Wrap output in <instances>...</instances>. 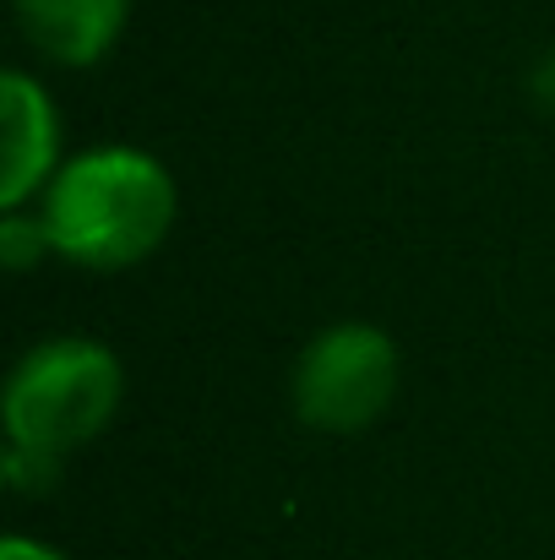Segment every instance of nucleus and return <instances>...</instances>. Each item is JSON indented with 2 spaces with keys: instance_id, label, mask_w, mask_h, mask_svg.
<instances>
[{
  "instance_id": "nucleus-6",
  "label": "nucleus",
  "mask_w": 555,
  "mask_h": 560,
  "mask_svg": "<svg viewBox=\"0 0 555 560\" xmlns=\"http://www.w3.org/2000/svg\"><path fill=\"white\" fill-rule=\"evenodd\" d=\"M49 250H55V234H49L44 212H22V207H16V212L0 218V261H5V267L27 272V267H38Z\"/></svg>"
},
{
  "instance_id": "nucleus-4",
  "label": "nucleus",
  "mask_w": 555,
  "mask_h": 560,
  "mask_svg": "<svg viewBox=\"0 0 555 560\" xmlns=\"http://www.w3.org/2000/svg\"><path fill=\"white\" fill-rule=\"evenodd\" d=\"M60 175V120L55 98L27 77H0V207L16 212Z\"/></svg>"
},
{
  "instance_id": "nucleus-8",
  "label": "nucleus",
  "mask_w": 555,
  "mask_h": 560,
  "mask_svg": "<svg viewBox=\"0 0 555 560\" xmlns=\"http://www.w3.org/2000/svg\"><path fill=\"white\" fill-rule=\"evenodd\" d=\"M534 98H540V104L555 115V49L540 60V66H534Z\"/></svg>"
},
{
  "instance_id": "nucleus-1",
  "label": "nucleus",
  "mask_w": 555,
  "mask_h": 560,
  "mask_svg": "<svg viewBox=\"0 0 555 560\" xmlns=\"http://www.w3.org/2000/svg\"><path fill=\"white\" fill-rule=\"evenodd\" d=\"M38 212L55 234V256L71 267L120 272L170 240L181 190L175 175L142 148H93L60 164Z\"/></svg>"
},
{
  "instance_id": "nucleus-3",
  "label": "nucleus",
  "mask_w": 555,
  "mask_h": 560,
  "mask_svg": "<svg viewBox=\"0 0 555 560\" xmlns=\"http://www.w3.org/2000/svg\"><path fill=\"white\" fill-rule=\"evenodd\" d=\"M397 397V349L370 322H338L294 365V413L327 435L370 430Z\"/></svg>"
},
{
  "instance_id": "nucleus-5",
  "label": "nucleus",
  "mask_w": 555,
  "mask_h": 560,
  "mask_svg": "<svg viewBox=\"0 0 555 560\" xmlns=\"http://www.w3.org/2000/svg\"><path fill=\"white\" fill-rule=\"evenodd\" d=\"M131 0H16V22L55 66H93L126 33Z\"/></svg>"
},
{
  "instance_id": "nucleus-2",
  "label": "nucleus",
  "mask_w": 555,
  "mask_h": 560,
  "mask_svg": "<svg viewBox=\"0 0 555 560\" xmlns=\"http://www.w3.org/2000/svg\"><path fill=\"white\" fill-rule=\"evenodd\" d=\"M120 397H126V375L104 343L49 338L27 349L5 381V402H0L5 446L60 468L77 446L109 430Z\"/></svg>"
},
{
  "instance_id": "nucleus-7",
  "label": "nucleus",
  "mask_w": 555,
  "mask_h": 560,
  "mask_svg": "<svg viewBox=\"0 0 555 560\" xmlns=\"http://www.w3.org/2000/svg\"><path fill=\"white\" fill-rule=\"evenodd\" d=\"M0 560H66L55 545H38V539H22V534H11L5 545H0Z\"/></svg>"
}]
</instances>
